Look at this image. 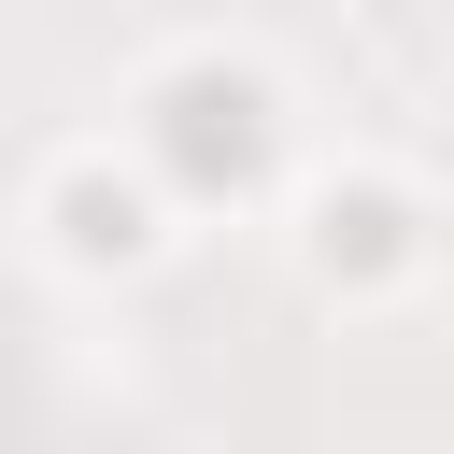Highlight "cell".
Returning a JSON list of instances; mask_svg holds the SVG:
<instances>
[{
	"label": "cell",
	"instance_id": "6da1fadb",
	"mask_svg": "<svg viewBox=\"0 0 454 454\" xmlns=\"http://www.w3.org/2000/svg\"><path fill=\"white\" fill-rule=\"evenodd\" d=\"M128 156L184 199V213H255L270 184H284V71L255 57V43H170V57H142L128 71Z\"/></svg>",
	"mask_w": 454,
	"mask_h": 454
},
{
	"label": "cell",
	"instance_id": "7a4b0ae2",
	"mask_svg": "<svg viewBox=\"0 0 454 454\" xmlns=\"http://www.w3.org/2000/svg\"><path fill=\"white\" fill-rule=\"evenodd\" d=\"M170 227H184V199L128 156V128L57 142V156L28 170V270H43V284H142V270L170 255Z\"/></svg>",
	"mask_w": 454,
	"mask_h": 454
},
{
	"label": "cell",
	"instance_id": "3957f363",
	"mask_svg": "<svg viewBox=\"0 0 454 454\" xmlns=\"http://www.w3.org/2000/svg\"><path fill=\"white\" fill-rule=\"evenodd\" d=\"M284 255H298V284H312V298L383 312V298H411V284H426L440 227H426V184H411V170L340 156V170H312V184L284 199Z\"/></svg>",
	"mask_w": 454,
	"mask_h": 454
},
{
	"label": "cell",
	"instance_id": "277c9868",
	"mask_svg": "<svg viewBox=\"0 0 454 454\" xmlns=\"http://www.w3.org/2000/svg\"><path fill=\"white\" fill-rule=\"evenodd\" d=\"M440 28H454V0H440Z\"/></svg>",
	"mask_w": 454,
	"mask_h": 454
}]
</instances>
